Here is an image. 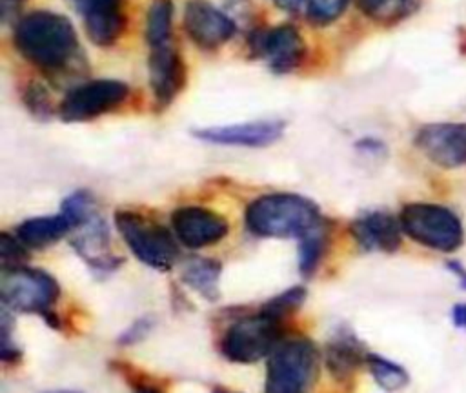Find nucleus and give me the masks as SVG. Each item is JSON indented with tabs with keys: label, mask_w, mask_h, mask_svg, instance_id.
Masks as SVG:
<instances>
[{
	"label": "nucleus",
	"mask_w": 466,
	"mask_h": 393,
	"mask_svg": "<svg viewBox=\"0 0 466 393\" xmlns=\"http://www.w3.org/2000/svg\"><path fill=\"white\" fill-rule=\"evenodd\" d=\"M173 5L169 0H155L146 18V40L149 47L171 44Z\"/></svg>",
	"instance_id": "22"
},
{
	"label": "nucleus",
	"mask_w": 466,
	"mask_h": 393,
	"mask_svg": "<svg viewBox=\"0 0 466 393\" xmlns=\"http://www.w3.org/2000/svg\"><path fill=\"white\" fill-rule=\"evenodd\" d=\"M22 0H2V4L5 5V4H20Z\"/></svg>",
	"instance_id": "33"
},
{
	"label": "nucleus",
	"mask_w": 466,
	"mask_h": 393,
	"mask_svg": "<svg viewBox=\"0 0 466 393\" xmlns=\"http://www.w3.org/2000/svg\"><path fill=\"white\" fill-rule=\"evenodd\" d=\"M273 2L289 13H304L306 9V0H273Z\"/></svg>",
	"instance_id": "31"
},
{
	"label": "nucleus",
	"mask_w": 466,
	"mask_h": 393,
	"mask_svg": "<svg viewBox=\"0 0 466 393\" xmlns=\"http://www.w3.org/2000/svg\"><path fill=\"white\" fill-rule=\"evenodd\" d=\"M446 267L457 277L459 286H461L462 289H466V267H464L461 262H457V260H448V262H446Z\"/></svg>",
	"instance_id": "30"
},
{
	"label": "nucleus",
	"mask_w": 466,
	"mask_h": 393,
	"mask_svg": "<svg viewBox=\"0 0 466 393\" xmlns=\"http://www.w3.org/2000/svg\"><path fill=\"white\" fill-rule=\"evenodd\" d=\"M149 78L158 106H167L184 84V64L173 44L149 47Z\"/></svg>",
	"instance_id": "16"
},
{
	"label": "nucleus",
	"mask_w": 466,
	"mask_h": 393,
	"mask_svg": "<svg viewBox=\"0 0 466 393\" xmlns=\"http://www.w3.org/2000/svg\"><path fill=\"white\" fill-rule=\"evenodd\" d=\"M319 364V351L311 340H282L269 355L264 393H309Z\"/></svg>",
	"instance_id": "3"
},
{
	"label": "nucleus",
	"mask_w": 466,
	"mask_h": 393,
	"mask_svg": "<svg viewBox=\"0 0 466 393\" xmlns=\"http://www.w3.org/2000/svg\"><path fill=\"white\" fill-rule=\"evenodd\" d=\"M0 260H2L4 271L25 267L24 266L27 262L25 246L16 237H9L7 233H2V237H0Z\"/></svg>",
	"instance_id": "27"
},
{
	"label": "nucleus",
	"mask_w": 466,
	"mask_h": 393,
	"mask_svg": "<svg viewBox=\"0 0 466 393\" xmlns=\"http://www.w3.org/2000/svg\"><path fill=\"white\" fill-rule=\"evenodd\" d=\"M13 40L27 62L46 71L67 66L78 45L71 22L51 11H33L18 20Z\"/></svg>",
	"instance_id": "1"
},
{
	"label": "nucleus",
	"mask_w": 466,
	"mask_h": 393,
	"mask_svg": "<svg viewBox=\"0 0 466 393\" xmlns=\"http://www.w3.org/2000/svg\"><path fill=\"white\" fill-rule=\"evenodd\" d=\"M137 393H160V391L155 389V388H142V389H138Z\"/></svg>",
	"instance_id": "32"
},
{
	"label": "nucleus",
	"mask_w": 466,
	"mask_h": 393,
	"mask_svg": "<svg viewBox=\"0 0 466 393\" xmlns=\"http://www.w3.org/2000/svg\"><path fill=\"white\" fill-rule=\"evenodd\" d=\"M218 277L220 264L209 258H193L182 269V280L209 300L218 295Z\"/></svg>",
	"instance_id": "20"
},
{
	"label": "nucleus",
	"mask_w": 466,
	"mask_h": 393,
	"mask_svg": "<svg viewBox=\"0 0 466 393\" xmlns=\"http://www.w3.org/2000/svg\"><path fill=\"white\" fill-rule=\"evenodd\" d=\"M257 45L271 69L277 73L295 69L306 56V44L299 31L291 25H279L264 31Z\"/></svg>",
	"instance_id": "14"
},
{
	"label": "nucleus",
	"mask_w": 466,
	"mask_h": 393,
	"mask_svg": "<svg viewBox=\"0 0 466 393\" xmlns=\"http://www.w3.org/2000/svg\"><path fill=\"white\" fill-rule=\"evenodd\" d=\"M366 364L375 382L386 391H399L410 382V375L406 373V369L384 357L368 353Z\"/></svg>",
	"instance_id": "23"
},
{
	"label": "nucleus",
	"mask_w": 466,
	"mask_h": 393,
	"mask_svg": "<svg viewBox=\"0 0 466 393\" xmlns=\"http://www.w3.org/2000/svg\"><path fill=\"white\" fill-rule=\"evenodd\" d=\"M415 146L435 166L453 169L466 166V122H435L422 126Z\"/></svg>",
	"instance_id": "9"
},
{
	"label": "nucleus",
	"mask_w": 466,
	"mask_h": 393,
	"mask_svg": "<svg viewBox=\"0 0 466 393\" xmlns=\"http://www.w3.org/2000/svg\"><path fill=\"white\" fill-rule=\"evenodd\" d=\"M80 13L89 38L96 45H111L124 31L122 0H71Z\"/></svg>",
	"instance_id": "12"
},
{
	"label": "nucleus",
	"mask_w": 466,
	"mask_h": 393,
	"mask_svg": "<svg viewBox=\"0 0 466 393\" xmlns=\"http://www.w3.org/2000/svg\"><path fill=\"white\" fill-rule=\"evenodd\" d=\"M322 224L319 207L311 200L291 193L264 195L246 209V226L258 237L302 238Z\"/></svg>",
	"instance_id": "2"
},
{
	"label": "nucleus",
	"mask_w": 466,
	"mask_h": 393,
	"mask_svg": "<svg viewBox=\"0 0 466 393\" xmlns=\"http://www.w3.org/2000/svg\"><path fill=\"white\" fill-rule=\"evenodd\" d=\"M357 4L368 18L390 25L413 15L420 0H357Z\"/></svg>",
	"instance_id": "21"
},
{
	"label": "nucleus",
	"mask_w": 466,
	"mask_h": 393,
	"mask_svg": "<svg viewBox=\"0 0 466 393\" xmlns=\"http://www.w3.org/2000/svg\"><path fill=\"white\" fill-rule=\"evenodd\" d=\"M173 235L187 247H206L228 235V222L222 215L200 207L184 206L171 215Z\"/></svg>",
	"instance_id": "10"
},
{
	"label": "nucleus",
	"mask_w": 466,
	"mask_h": 393,
	"mask_svg": "<svg viewBox=\"0 0 466 393\" xmlns=\"http://www.w3.org/2000/svg\"><path fill=\"white\" fill-rule=\"evenodd\" d=\"M326 246H328V231H326L324 224L300 238L299 267L304 277L311 275L317 269V266L326 251Z\"/></svg>",
	"instance_id": "24"
},
{
	"label": "nucleus",
	"mask_w": 466,
	"mask_h": 393,
	"mask_svg": "<svg viewBox=\"0 0 466 393\" xmlns=\"http://www.w3.org/2000/svg\"><path fill=\"white\" fill-rule=\"evenodd\" d=\"M149 329H151V322L147 320V318H142V320H137V322H133L122 335H120V338H118V342L120 344H135V342H138V340H142L147 333H149Z\"/></svg>",
	"instance_id": "28"
},
{
	"label": "nucleus",
	"mask_w": 466,
	"mask_h": 393,
	"mask_svg": "<svg viewBox=\"0 0 466 393\" xmlns=\"http://www.w3.org/2000/svg\"><path fill=\"white\" fill-rule=\"evenodd\" d=\"M73 226L69 218L60 215H49V217H35L24 220L16 227V238L25 247H46L58 238H62L67 231H71Z\"/></svg>",
	"instance_id": "18"
},
{
	"label": "nucleus",
	"mask_w": 466,
	"mask_h": 393,
	"mask_svg": "<svg viewBox=\"0 0 466 393\" xmlns=\"http://www.w3.org/2000/svg\"><path fill=\"white\" fill-rule=\"evenodd\" d=\"M304 297H306V293H304L302 287H291V289L280 293L279 297L271 298V300L262 307V311L268 313V315H271V317H275V318H280V320H282L286 315H289L291 311H295V309L302 304Z\"/></svg>",
	"instance_id": "26"
},
{
	"label": "nucleus",
	"mask_w": 466,
	"mask_h": 393,
	"mask_svg": "<svg viewBox=\"0 0 466 393\" xmlns=\"http://www.w3.org/2000/svg\"><path fill=\"white\" fill-rule=\"evenodd\" d=\"M115 224L127 247L146 266L166 271L177 262V237L164 226L133 211H118L115 215Z\"/></svg>",
	"instance_id": "5"
},
{
	"label": "nucleus",
	"mask_w": 466,
	"mask_h": 393,
	"mask_svg": "<svg viewBox=\"0 0 466 393\" xmlns=\"http://www.w3.org/2000/svg\"><path fill=\"white\" fill-rule=\"evenodd\" d=\"M282 342V320L260 309V313L233 322L222 340V355L238 364H251L269 357Z\"/></svg>",
	"instance_id": "6"
},
{
	"label": "nucleus",
	"mask_w": 466,
	"mask_h": 393,
	"mask_svg": "<svg viewBox=\"0 0 466 393\" xmlns=\"http://www.w3.org/2000/svg\"><path fill=\"white\" fill-rule=\"evenodd\" d=\"M346 5L348 0H306L304 15L317 24H328L339 18Z\"/></svg>",
	"instance_id": "25"
},
{
	"label": "nucleus",
	"mask_w": 466,
	"mask_h": 393,
	"mask_svg": "<svg viewBox=\"0 0 466 393\" xmlns=\"http://www.w3.org/2000/svg\"><path fill=\"white\" fill-rule=\"evenodd\" d=\"M51 393H75V391H51Z\"/></svg>",
	"instance_id": "34"
},
{
	"label": "nucleus",
	"mask_w": 466,
	"mask_h": 393,
	"mask_svg": "<svg viewBox=\"0 0 466 393\" xmlns=\"http://www.w3.org/2000/svg\"><path fill=\"white\" fill-rule=\"evenodd\" d=\"M366 357L368 353L362 351L359 340L348 331L337 333L326 348V364L337 378L350 377L360 362H366Z\"/></svg>",
	"instance_id": "19"
},
{
	"label": "nucleus",
	"mask_w": 466,
	"mask_h": 393,
	"mask_svg": "<svg viewBox=\"0 0 466 393\" xmlns=\"http://www.w3.org/2000/svg\"><path fill=\"white\" fill-rule=\"evenodd\" d=\"M78 227L80 231L76 233L73 246L84 257V260L95 267H113L116 260L107 251L109 237L104 222L91 217Z\"/></svg>",
	"instance_id": "17"
},
{
	"label": "nucleus",
	"mask_w": 466,
	"mask_h": 393,
	"mask_svg": "<svg viewBox=\"0 0 466 393\" xmlns=\"http://www.w3.org/2000/svg\"><path fill=\"white\" fill-rule=\"evenodd\" d=\"M187 36L204 49H215L235 33V24L206 0H191L184 9Z\"/></svg>",
	"instance_id": "11"
},
{
	"label": "nucleus",
	"mask_w": 466,
	"mask_h": 393,
	"mask_svg": "<svg viewBox=\"0 0 466 393\" xmlns=\"http://www.w3.org/2000/svg\"><path fill=\"white\" fill-rule=\"evenodd\" d=\"M282 131H284V122L280 120H255L248 124L206 127V129L195 131V135L211 144L258 147V146H268L277 138H280Z\"/></svg>",
	"instance_id": "13"
},
{
	"label": "nucleus",
	"mask_w": 466,
	"mask_h": 393,
	"mask_svg": "<svg viewBox=\"0 0 466 393\" xmlns=\"http://www.w3.org/2000/svg\"><path fill=\"white\" fill-rule=\"evenodd\" d=\"M0 293L4 306L15 311L40 313L49 318V309L56 302L60 287L51 275L40 269L18 267L4 271Z\"/></svg>",
	"instance_id": "7"
},
{
	"label": "nucleus",
	"mask_w": 466,
	"mask_h": 393,
	"mask_svg": "<svg viewBox=\"0 0 466 393\" xmlns=\"http://www.w3.org/2000/svg\"><path fill=\"white\" fill-rule=\"evenodd\" d=\"M399 220L404 235L435 251L453 253L464 242L462 222L446 206L411 202L402 207Z\"/></svg>",
	"instance_id": "4"
},
{
	"label": "nucleus",
	"mask_w": 466,
	"mask_h": 393,
	"mask_svg": "<svg viewBox=\"0 0 466 393\" xmlns=\"http://www.w3.org/2000/svg\"><path fill=\"white\" fill-rule=\"evenodd\" d=\"M129 89L118 80H93L71 89L60 104V116L67 122L91 120L120 106Z\"/></svg>",
	"instance_id": "8"
},
{
	"label": "nucleus",
	"mask_w": 466,
	"mask_h": 393,
	"mask_svg": "<svg viewBox=\"0 0 466 393\" xmlns=\"http://www.w3.org/2000/svg\"><path fill=\"white\" fill-rule=\"evenodd\" d=\"M451 320H453V326L466 329V302H457L451 307Z\"/></svg>",
	"instance_id": "29"
},
{
	"label": "nucleus",
	"mask_w": 466,
	"mask_h": 393,
	"mask_svg": "<svg viewBox=\"0 0 466 393\" xmlns=\"http://www.w3.org/2000/svg\"><path fill=\"white\" fill-rule=\"evenodd\" d=\"M351 233L360 247L368 251H397L402 242V226L386 211H370L351 224Z\"/></svg>",
	"instance_id": "15"
},
{
	"label": "nucleus",
	"mask_w": 466,
	"mask_h": 393,
	"mask_svg": "<svg viewBox=\"0 0 466 393\" xmlns=\"http://www.w3.org/2000/svg\"><path fill=\"white\" fill-rule=\"evenodd\" d=\"M215 393H233V391H222V389H218V391H215Z\"/></svg>",
	"instance_id": "35"
}]
</instances>
